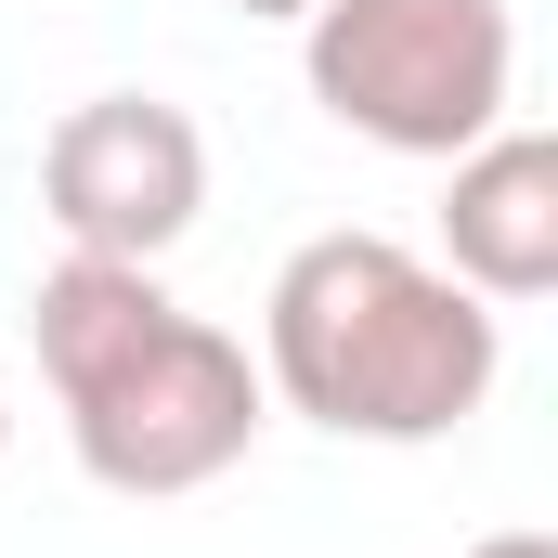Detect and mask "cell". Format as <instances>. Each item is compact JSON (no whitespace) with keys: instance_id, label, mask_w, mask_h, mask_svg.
<instances>
[{"instance_id":"52a82bcc","label":"cell","mask_w":558,"mask_h":558,"mask_svg":"<svg viewBox=\"0 0 558 558\" xmlns=\"http://www.w3.org/2000/svg\"><path fill=\"white\" fill-rule=\"evenodd\" d=\"M234 13H260V26H299V13H312V0H234Z\"/></svg>"},{"instance_id":"3957f363","label":"cell","mask_w":558,"mask_h":558,"mask_svg":"<svg viewBox=\"0 0 558 558\" xmlns=\"http://www.w3.org/2000/svg\"><path fill=\"white\" fill-rule=\"evenodd\" d=\"M299 78L351 143L441 169L481 131H507L520 13L507 0H312L299 13Z\"/></svg>"},{"instance_id":"7a4b0ae2","label":"cell","mask_w":558,"mask_h":558,"mask_svg":"<svg viewBox=\"0 0 558 558\" xmlns=\"http://www.w3.org/2000/svg\"><path fill=\"white\" fill-rule=\"evenodd\" d=\"M507 377L494 299L403 234H312L260 299V390L325 441H454Z\"/></svg>"},{"instance_id":"6da1fadb","label":"cell","mask_w":558,"mask_h":558,"mask_svg":"<svg viewBox=\"0 0 558 558\" xmlns=\"http://www.w3.org/2000/svg\"><path fill=\"white\" fill-rule=\"evenodd\" d=\"M26 325H39V377L65 403V454L131 507L208 494L221 468H247V441L274 416L260 351L234 325L182 312L156 260H52Z\"/></svg>"},{"instance_id":"ba28073f","label":"cell","mask_w":558,"mask_h":558,"mask_svg":"<svg viewBox=\"0 0 558 558\" xmlns=\"http://www.w3.org/2000/svg\"><path fill=\"white\" fill-rule=\"evenodd\" d=\"M0 441H13V377H0Z\"/></svg>"},{"instance_id":"277c9868","label":"cell","mask_w":558,"mask_h":558,"mask_svg":"<svg viewBox=\"0 0 558 558\" xmlns=\"http://www.w3.org/2000/svg\"><path fill=\"white\" fill-rule=\"evenodd\" d=\"M39 208L65 260H169L208 208V131L169 92H92L39 143Z\"/></svg>"},{"instance_id":"5b68a950","label":"cell","mask_w":558,"mask_h":558,"mask_svg":"<svg viewBox=\"0 0 558 558\" xmlns=\"http://www.w3.org/2000/svg\"><path fill=\"white\" fill-rule=\"evenodd\" d=\"M441 274L494 312L558 286V143L546 131H481L468 156H441Z\"/></svg>"},{"instance_id":"8992f818","label":"cell","mask_w":558,"mask_h":558,"mask_svg":"<svg viewBox=\"0 0 558 558\" xmlns=\"http://www.w3.org/2000/svg\"><path fill=\"white\" fill-rule=\"evenodd\" d=\"M468 558H558V533H533V520H520V533H481Z\"/></svg>"}]
</instances>
